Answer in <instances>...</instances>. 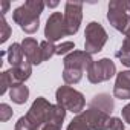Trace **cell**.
<instances>
[{
	"label": "cell",
	"instance_id": "cell-8",
	"mask_svg": "<svg viewBox=\"0 0 130 130\" xmlns=\"http://www.w3.org/2000/svg\"><path fill=\"white\" fill-rule=\"evenodd\" d=\"M83 20V3L69 0L64 6V23H66L68 35H74L78 32Z\"/></svg>",
	"mask_w": 130,
	"mask_h": 130
},
{
	"label": "cell",
	"instance_id": "cell-16",
	"mask_svg": "<svg viewBox=\"0 0 130 130\" xmlns=\"http://www.w3.org/2000/svg\"><path fill=\"white\" fill-rule=\"evenodd\" d=\"M6 55H8V61L11 64V68H15L19 64H22L25 61V54H23V47H22V43H12L8 51H6Z\"/></svg>",
	"mask_w": 130,
	"mask_h": 130
},
{
	"label": "cell",
	"instance_id": "cell-1",
	"mask_svg": "<svg viewBox=\"0 0 130 130\" xmlns=\"http://www.w3.org/2000/svg\"><path fill=\"white\" fill-rule=\"evenodd\" d=\"M44 6L46 3L41 0H28L22 6L14 9L12 19L22 31H25L26 34H34L40 28V15Z\"/></svg>",
	"mask_w": 130,
	"mask_h": 130
},
{
	"label": "cell",
	"instance_id": "cell-26",
	"mask_svg": "<svg viewBox=\"0 0 130 130\" xmlns=\"http://www.w3.org/2000/svg\"><path fill=\"white\" fill-rule=\"evenodd\" d=\"M110 130H124V122L121 118H112L110 121Z\"/></svg>",
	"mask_w": 130,
	"mask_h": 130
},
{
	"label": "cell",
	"instance_id": "cell-11",
	"mask_svg": "<svg viewBox=\"0 0 130 130\" xmlns=\"http://www.w3.org/2000/svg\"><path fill=\"white\" fill-rule=\"evenodd\" d=\"M87 119H89V124H90V128L92 130H110V115L101 112V110H96V109H87L84 110Z\"/></svg>",
	"mask_w": 130,
	"mask_h": 130
},
{
	"label": "cell",
	"instance_id": "cell-15",
	"mask_svg": "<svg viewBox=\"0 0 130 130\" xmlns=\"http://www.w3.org/2000/svg\"><path fill=\"white\" fill-rule=\"evenodd\" d=\"M9 98L15 104H25L29 98V89L25 83H14L9 89Z\"/></svg>",
	"mask_w": 130,
	"mask_h": 130
},
{
	"label": "cell",
	"instance_id": "cell-18",
	"mask_svg": "<svg viewBox=\"0 0 130 130\" xmlns=\"http://www.w3.org/2000/svg\"><path fill=\"white\" fill-rule=\"evenodd\" d=\"M66 130H92L90 128V124H89V119L86 116L84 112H81L80 115H77L68 125Z\"/></svg>",
	"mask_w": 130,
	"mask_h": 130
},
{
	"label": "cell",
	"instance_id": "cell-31",
	"mask_svg": "<svg viewBox=\"0 0 130 130\" xmlns=\"http://www.w3.org/2000/svg\"><path fill=\"white\" fill-rule=\"evenodd\" d=\"M8 8H9V3H8V2H5V3H3V11H2V14H3V15L6 14V11H8Z\"/></svg>",
	"mask_w": 130,
	"mask_h": 130
},
{
	"label": "cell",
	"instance_id": "cell-4",
	"mask_svg": "<svg viewBox=\"0 0 130 130\" xmlns=\"http://www.w3.org/2000/svg\"><path fill=\"white\" fill-rule=\"evenodd\" d=\"M107 32L98 22H90L84 31V51L87 54H98L107 43Z\"/></svg>",
	"mask_w": 130,
	"mask_h": 130
},
{
	"label": "cell",
	"instance_id": "cell-14",
	"mask_svg": "<svg viewBox=\"0 0 130 130\" xmlns=\"http://www.w3.org/2000/svg\"><path fill=\"white\" fill-rule=\"evenodd\" d=\"M89 107H90V109L101 110V112L110 115V113L113 112L115 104H113V98H112L110 95H107V93H98V95H95V96L90 100Z\"/></svg>",
	"mask_w": 130,
	"mask_h": 130
},
{
	"label": "cell",
	"instance_id": "cell-2",
	"mask_svg": "<svg viewBox=\"0 0 130 130\" xmlns=\"http://www.w3.org/2000/svg\"><path fill=\"white\" fill-rule=\"evenodd\" d=\"M55 98H57V104L66 109L68 112H72L75 115L84 112V106H86L84 95L71 86H60L55 92Z\"/></svg>",
	"mask_w": 130,
	"mask_h": 130
},
{
	"label": "cell",
	"instance_id": "cell-6",
	"mask_svg": "<svg viewBox=\"0 0 130 130\" xmlns=\"http://www.w3.org/2000/svg\"><path fill=\"white\" fill-rule=\"evenodd\" d=\"M113 75H116V66L110 58H101L98 61H93L87 71V80L92 84L109 81Z\"/></svg>",
	"mask_w": 130,
	"mask_h": 130
},
{
	"label": "cell",
	"instance_id": "cell-19",
	"mask_svg": "<svg viewBox=\"0 0 130 130\" xmlns=\"http://www.w3.org/2000/svg\"><path fill=\"white\" fill-rule=\"evenodd\" d=\"M81 78H83V72H81V71H77V69H66V68H64V71H63V80H64V83H66L68 86L80 83Z\"/></svg>",
	"mask_w": 130,
	"mask_h": 130
},
{
	"label": "cell",
	"instance_id": "cell-24",
	"mask_svg": "<svg viewBox=\"0 0 130 130\" xmlns=\"http://www.w3.org/2000/svg\"><path fill=\"white\" fill-rule=\"evenodd\" d=\"M11 118H12V109H11L8 104L2 103V104H0V121H2V122H6V121L11 119Z\"/></svg>",
	"mask_w": 130,
	"mask_h": 130
},
{
	"label": "cell",
	"instance_id": "cell-32",
	"mask_svg": "<svg viewBox=\"0 0 130 130\" xmlns=\"http://www.w3.org/2000/svg\"><path fill=\"white\" fill-rule=\"evenodd\" d=\"M127 11H128V14H130V2H127Z\"/></svg>",
	"mask_w": 130,
	"mask_h": 130
},
{
	"label": "cell",
	"instance_id": "cell-21",
	"mask_svg": "<svg viewBox=\"0 0 130 130\" xmlns=\"http://www.w3.org/2000/svg\"><path fill=\"white\" fill-rule=\"evenodd\" d=\"M12 84L14 83H12V78L9 75V71H3L2 75H0V86H2V87H0V95H5L6 90L11 89Z\"/></svg>",
	"mask_w": 130,
	"mask_h": 130
},
{
	"label": "cell",
	"instance_id": "cell-20",
	"mask_svg": "<svg viewBox=\"0 0 130 130\" xmlns=\"http://www.w3.org/2000/svg\"><path fill=\"white\" fill-rule=\"evenodd\" d=\"M40 46H41L43 61H46V60H49V58H52V57L55 55V49H57V46H55L52 41L44 40V41H41V43H40Z\"/></svg>",
	"mask_w": 130,
	"mask_h": 130
},
{
	"label": "cell",
	"instance_id": "cell-5",
	"mask_svg": "<svg viewBox=\"0 0 130 130\" xmlns=\"http://www.w3.org/2000/svg\"><path fill=\"white\" fill-rule=\"evenodd\" d=\"M107 20L118 32L125 34L130 29V14L127 11V2L122 0L110 2L107 9Z\"/></svg>",
	"mask_w": 130,
	"mask_h": 130
},
{
	"label": "cell",
	"instance_id": "cell-22",
	"mask_svg": "<svg viewBox=\"0 0 130 130\" xmlns=\"http://www.w3.org/2000/svg\"><path fill=\"white\" fill-rule=\"evenodd\" d=\"M74 51H75V43L74 41H63L61 44L57 46L55 55H68V54H71Z\"/></svg>",
	"mask_w": 130,
	"mask_h": 130
},
{
	"label": "cell",
	"instance_id": "cell-25",
	"mask_svg": "<svg viewBox=\"0 0 130 130\" xmlns=\"http://www.w3.org/2000/svg\"><path fill=\"white\" fill-rule=\"evenodd\" d=\"M116 58H118V60L124 64V66L130 68V52H125V51L119 49V51L116 52Z\"/></svg>",
	"mask_w": 130,
	"mask_h": 130
},
{
	"label": "cell",
	"instance_id": "cell-23",
	"mask_svg": "<svg viewBox=\"0 0 130 130\" xmlns=\"http://www.w3.org/2000/svg\"><path fill=\"white\" fill-rule=\"evenodd\" d=\"M0 28H2V34H0V43H5L9 37H11V26L8 25V22H6V19H5V15L2 17V25H0Z\"/></svg>",
	"mask_w": 130,
	"mask_h": 130
},
{
	"label": "cell",
	"instance_id": "cell-27",
	"mask_svg": "<svg viewBox=\"0 0 130 130\" xmlns=\"http://www.w3.org/2000/svg\"><path fill=\"white\" fill-rule=\"evenodd\" d=\"M121 115H122V119H124V122L130 124V103H128L127 106H124V107H122V110H121Z\"/></svg>",
	"mask_w": 130,
	"mask_h": 130
},
{
	"label": "cell",
	"instance_id": "cell-9",
	"mask_svg": "<svg viewBox=\"0 0 130 130\" xmlns=\"http://www.w3.org/2000/svg\"><path fill=\"white\" fill-rule=\"evenodd\" d=\"M64 63V68L66 69H77V71H81V72H87L89 68L92 66V55L87 54L86 51H74L71 54H68L63 60Z\"/></svg>",
	"mask_w": 130,
	"mask_h": 130
},
{
	"label": "cell",
	"instance_id": "cell-13",
	"mask_svg": "<svg viewBox=\"0 0 130 130\" xmlns=\"http://www.w3.org/2000/svg\"><path fill=\"white\" fill-rule=\"evenodd\" d=\"M8 71L12 78V83H25L32 74V63L28 58H25V61L22 64H19L15 68H11Z\"/></svg>",
	"mask_w": 130,
	"mask_h": 130
},
{
	"label": "cell",
	"instance_id": "cell-10",
	"mask_svg": "<svg viewBox=\"0 0 130 130\" xmlns=\"http://www.w3.org/2000/svg\"><path fill=\"white\" fill-rule=\"evenodd\" d=\"M22 47H23V54L25 57L32 63V66H38L43 63V54H41V46L40 43L32 38V37H26L22 41Z\"/></svg>",
	"mask_w": 130,
	"mask_h": 130
},
{
	"label": "cell",
	"instance_id": "cell-12",
	"mask_svg": "<svg viewBox=\"0 0 130 130\" xmlns=\"http://www.w3.org/2000/svg\"><path fill=\"white\" fill-rule=\"evenodd\" d=\"M113 96L119 100H130V71H122L116 74Z\"/></svg>",
	"mask_w": 130,
	"mask_h": 130
},
{
	"label": "cell",
	"instance_id": "cell-29",
	"mask_svg": "<svg viewBox=\"0 0 130 130\" xmlns=\"http://www.w3.org/2000/svg\"><path fill=\"white\" fill-rule=\"evenodd\" d=\"M43 130H61V127L54 125V124H46V125L43 127Z\"/></svg>",
	"mask_w": 130,
	"mask_h": 130
},
{
	"label": "cell",
	"instance_id": "cell-17",
	"mask_svg": "<svg viewBox=\"0 0 130 130\" xmlns=\"http://www.w3.org/2000/svg\"><path fill=\"white\" fill-rule=\"evenodd\" d=\"M66 112H68V110L63 109L61 106L52 104V109H51V113H49V121H47V124H54V125L61 127L64 118H66Z\"/></svg>",
	"mask_w": 130,
	"mask_h": 130
},
{
	"label": "cell",
	"instance_id": "cell-3",
	"mask_svg": "<svg viewBox=\"0 0 130 130\" xmlns=\"http://www.w3.org/2000/svg\"><path fill=\"white\" fill-rule=\"evenodd\" d=\"M51 109H52V104L46 98H43V96L35 98L34 103H32V106H31V109L25 115L26 119H28L29 128L31 130H43V127L49 121Z\"/></svg>",
	"mask_w": 130,
	"mask_h": 130
},
{
	"label": "cell",
	"instance_id": "cell-30",
	"mask_svg": "<svg viewBox=\"0 0 130 130\" xmlns=\"http://www.w3.org/2000/svg\"><path fill=\"white\" fill-rule=\"evenodd\" d=\"M58 5V2H46V6H49V8H55Z\"/></svg>",
	"mask_w": 130,
	"mask_h": 130
},
{
	"label": "cell",
	"instance_id": "cell-7",
	"mask_svg": "<svg viewBox=\"0 0 130 130\" xmlns=\"http://www.w3.org/2000/svg\"><path fill=\"white\" fill-rule=\"evenodd\" d=\"M68 35L66 23H64V14L61 12H52L49 19L46 20L44 26V37L47 41H58L63 37Z\"/></svg>",
	"mask_w": 130,
	"mask_h": 130
},
{
	"label": "cell",
	"instance_id": "cell-28",
	"mask_svg": "<svg viewBox=\"0 0 130 130\" xmlns=\"http://www.w3.org/2000/svg\"><path fill=\"white\" fill-rule=\"evenodd\" d=\"M125 35V38H124V41H122V51H125V52H130V29L124 34Z\"/></svg>",
	"mask_w": 130,
	"mask_h": 130
}]
</instances>
